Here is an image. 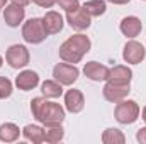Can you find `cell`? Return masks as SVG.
<instances>
[{"label": "cell", "mask_w": 146, "mask_h": 144, "mask_svg": "<svg viewBox=\"0 0 146 144\" xmlns=\"http://www.w3.org/2000/svg\"><path fill=\"white\" fill-rule=\"evenodd\" d=\"M31 112L37 122L44 126L61 124L65 120V108L56 102H48L46 97H36L31 100Z\"/></svg>", "instance_id": "1"}, {"label": "cell", "mask_w": 146, "mask_h": 144, "mask_svg": "<svg viewBox=\"0 0 146 144\" xmlns=\"http://www.w3.org/2000/svg\"><path fill=\"white\" fill-rule=\"evenodd\" d=\"M102 143L104 144H124L126 143V136L119 131V129H106L102 134Z\"/></svg>", "instance_id": "22"}, {"label": "cell", "mask_w": 146, "mask_h": 144, "mask_svg": "<svg viewBox=\"0 0 146 144\" xmlns=\"http://www.w3.org/2000/svg\"><path fill=\"white\" fill-rule=\"evenodd\" d=\"M41 92L46 98H58L63 93V85L56 80H46L41 85Z\"/></svg>", "instance_id": "17"}, {"label": "cell", "mask_w": 146, "mask_h": 144, "mask_svg": "<svg viewBox=\"0 0 146 144\" xmlns=\"http://www.w3.org/2000/svg\"><path fill=\"white\" fill-rule=\"evenodd\" d=\"M7 5V0H0V9H3Z\"/></svg>", "instance_id": "29"}, {"label": "cell", "mask_w": 146, "mask_h": 144, "mask_svg": "<svg viewBox=\"0 0 146 144\" xmlns=\"http://www.w3.org/2000/svg\"><path fill=\"white\" fill-rule=\"evenodd\" d=\"M24 15H26L24 7L15 5V3L5 5V9H3V20L9 27H19V24L24 20Z\"/></svg>", "instance_id": "10"}, {"label": "cell", "mask_w": 146, "mask_h": 144, "mask_svg": "<svg viewBox=\"0 0 146 144\" xmlns=\"http://www.w3.org/2000/svg\"><path fill=\"white\" fill-rule=\"evenodd\" d=\"M121 32L124 34L126 37H136L139 36V32L143 31V24H141V20L138 19V17H134V15H127V17H124L122 20H121Z\"/></svg>", "instance_id": "14"}, {"label": "cell", "mask_w": 146, "mask_h": 144, "mask_svg": "<svg viewBox=\"0 0 146 144\" xmlns=\"http://www.w3.org/2000/svg\"><path fill=\"white\" fill-rule=\"evenodd\" d=\"M131 92V83H122V81H112L107 80V83L104 85V98L109 100L112 104H117L121 100H124Z\"/></svg>", "instance_id": "5"}, {"label": "cell", "mask_w": 146, "mask_h": 144, "mask_svg": "<svg viewBox=\"0 0 146 144\" xmlns=\"http://www.w3.org/2000/svg\"><path fill=\"white\" fill-rule=\"evenodd\" d=\"M90 39L85 36V34H75L70 36L61 46H60V58L65 61V63H80L82 58L90 51Z\"/></svg>", "instance_id": "2"}, {"label": "cell", "mask_w": 146, "mask_h": 144, "mask_svg": "<svg viewBox=\"0 0 146 144\" xmlns=\"http://www.w3.org/2000/svg\"><path fill=\"white\" fill-rule=\"evenodd\" d=\"M22 37L29 44H41L48 37V32L44 29V24H42V19H39V17L29 19L22 26Z\"/></svg>", "instance_id": "3"}, {"label": "cell", "mask_w": 146, "mask_h": 144, "mask_svg": "<svg viewBox=\"0 0 146 144\" xmlns=\"http://www.w3.org/2000/svg\"><path fill=\"white\" fill-rule=\"evenodd\" d=\"M145 2H146V0H145Z\"/></svg>", "instance_id": "32"}, {"label": "cell", "mask_w": 146, "mask_h": 144, "mask_svg": "<svg viewBox=\"0 0 146 144\" xmlns=\"http://www.w3.org/2000/svg\"><path fill=\"white\" fill-rule=\"evenodd\" d=\"M146 56V49L145 46L138 41H129L126 46H124V51H122V59L129 65H138L145 59Z\"/></svg>", "instance_id": "8"}, {"label": "cell", "mask_w": 146, "mask_h": 144, "mask_svg": "<svg viewBox=\"0 0 146 144\" xmlns=\"http://www.w3.org/2000/svg\"><path fill=\"white\" fill-rule=\"evenodd\" d=\"M21 136V129L12 124V122H5L0 126V141L2 143H14L17 141Z\"/></svg>", "instance_id": "16"}, {"label": "cell", "mask_w": 146, "mask_h": 144, "mask_svg": "<svg viewBox=\"0 0 146 144\" xmlns=\"http://www.w3.org/2000/svg\"><path fill=\"white\" fill-rule=\"evenodd\" d=\"M82 7L88 12L90 17H99V15H102V14L106 12V9H107V5H106L104 0H88V2H85Z\"/></svg>", "instance_id": "21"}, {"label": "cell", "mask_w": 146, "mask_h": 144, "mask_svg": "<svg viewBox=\"0 0 146 144\" xmlns=\"http://www.w3.org/2000/svg\"><path fill=\"white\" fill-rule=\"evenodd\" d=\"M136 139H138V143L146 144V127H141V129L138 131V134H136Z\"/></svg>", "instance_id": "26"}, {"label": "cell", "mask_w": 146, "mask_h": 144, "mask_svg": "<svg viewBox=\"0 0 146 144\" xmlns=\"http://www.w3.org/2000/svg\"><path fill=\"white\" fill-rule=\"evenodd\" d=\"M29 58H31V56H29V51H27V48L22 46V44H14V46H10V48L7 49V53H5V59H7L9 66H10V68H15V70L27 66V65H29Z\"/></svg>", "instance_id": "6"}, {"label": "cell", "mask_w": 146, "mask_h": 144, "mask_svg": "<svg viewBox=\"0 0 146 144\" xmlns=\"http://www.w3.org/2000/svg\"><path fill=\"white\" fill-rule=\"evenodd\" d=\"M78 68L75 66V65H70V63H58L56 66H54V70H53V76H54V80L56 81H60L61 85H73L75 81H76V78H78Z\"/></svg>", "instance_id": "7"}, {"label": "cell", "mask_w": 146, "mask_h": 144, "mask_svg": "<svg viewBox=\"0 0 146 144\" xmlns=\"http://www.w3.org/2000/svg\"><path fill=\"white\" fill-rule=\"evenodd\" d=\"M56 3L63 10H66V12H73V10H76L80 7V2L78 0H56Z\"/></svg>", "instance_id": "24"}, {"label": "cell", "mask_w": 146, "mask_h": 144, "mask_svg": "<svg viewBox=\"0 0 146 144\" xmlns=\"http://www.w3.org/2000/svg\"><path fill=\"white\" fill-rule=\"evenodd\" d=\"M42 24H44V29H46L48 34H58L63 29V17H61L60 12L49 10V12L44 14Z\"/></svg>", "instance_id": "15"}, {"label": "cell", "mask_w": 146, "mask_h": 144, "mask_svg": "<svg viewBox=\"0 0 146 144\" xmlns=\"http://www.w3.org/2000/svg\"><path fill=\"white\" fill-rule=\"evenodd\" d=\"M65 137V131L61 127V124H51V126H44V141L49 144L60 143Z\"/></svg>", "instance_id": "18"}, {"label": "cell", "mask_w": 146, "mask_h": 144, "mask_svg": "<svg viewBox=\"0 0 146 144\" xmlns=\"http://www.w3.org/2000/svg\"><path fill=\"white\" fill-rule=\"evenodd\" d=\"M131 78H133V71L124 66V65H117L114 66L109 73V78L107 80H112V81H122V83H131Z\"/></svg>", "instance_id": "19"}, {"label": "cell", "mask_w": 146, "mask_h": 144, "mask_svg": "<svg viewBox=\"0 0 146 144\" xmlns=\"http://www.w3.org/2000/svg\"><path fill=\"white\" fill-rule=\"evenodd\" d=\"M143 120H145V122H146V107L143 108Z\"/></svg>", "instance_id": "30"}, {"label": "cell", "mask_w": 146, "mask_h": 144, "mask_svg": "<svg viewBox=\"0 0 146 144\" xmlns=\"http://www.w3.org/2000/svg\"><path fill=\"white\" fill-rule=\"evenodd\" d=\"M12 3L21 5V7H26V5H29V3H31V0H12Z\"/></svg>", "instance_id": "27"}, {"label": "cell", "mask_w": 146, "mask_h": 144, "mask_svg": "<svg viewBox=\"0 0 146 144\" xmlns=\"http://www.w3.org/2000/svg\"><path fill=\"white\" fill-rule=\"evenodd\" d=\"M90 15L83 7H78L73 12H66V20L75 31H85L90 27Z\"/></svg>", "instance_id": "9"}, {"label": "cell", "mask_w": 146, "mask_h": 144, "mask_svg": "<svg viewBox=\"0 0 146 144\" xmlns=\"http://www.w3.org/2000/svg\"><path fill=\"white\" fill-rule=\"evenodd\" d=\"M33 2L39 7H42V9H51L56 3V0H33Z\"/></svg>", "instance_id": "25"}, {"label": "cell", "mask_w": 146, "mask_h": 144, "mask_svg": "<svg viewBox=\"0 0 146 144\" xmlns=\"http://www.w3.org/2000/svg\"><path fill=\"white\" fill-rule=\"evenodd\" d=\"M12 95V81L5 76H0V98H9Z\"/></svg>", "instance_id": "23"}, {"label": "cell", "mask_w": 146, "mask_h": 144, "mask_svg": "<svg viewBox=\"0 0 146 144\" xmlns=\"http://www.w3.org/2000/svg\"><path fill=\"white\" fill-rule=\"evenodd\" d=\"M22 134H24V137H26L27 141H33L34 144L44 143V129L39 127V126H33V124L26 126V127L22 129Z\"/></svg>", "instance_id": "20"}, {"label": "cell", "mask_w": 146, "mask_h": 144, "mask_svg": "<svg viewBox=\"0 0 146 144\" xmlns=\"http://www.w3.org/2000/svg\"><path fill=\"white\" fill-rule=\"evenodd\" d=\"M110 3H114V5H124V3H129L131 0H109Z\"/></svg>", "instance_id": "28"}, {"label": "cell", "mask_w": 146, "mask_h": 144, "mask_svg": "<svg viewBox=\"0 0 146 144\" xmlns=\"http://www.w3.org/2000/svg\"><path fill=\"white\" fill-rule=\"evenodd\" d=\"M114 117L121 124H134L139 117V105L134 100L124 98V100L117 102L115 110H114Z\"/></svg>", "instance_id": "4"}, {"label": "cell", "mask_w": 146, "mask_h": 144, "mask_svg": "<svg viewBox=\"0 0 146 144\" xmlns=\"http://www.w3.org/2000/svg\"><path fill=\"white\" fill-rule=\"evenodd\" d=\"M2 65H3V58L0 56V68H2Z\"/></svg>", "instance_id": "31"}, {"label": "cell", "mask_w": 146, "mask_h": 144, "mask_svg": "<svg viewBox=\"0 0 146 144\" xmlns=\"http://www.w3.org/2000/svg\"><path fill=\"white\" fill-rule=\"evenodd\" d=\"M83 73L87 78L94 80V81H104L109 78L110 70L106 66V65H100L97 61H90V63H85L83 66Z\"/></svg>", "instance_id": "11"}, {"label": "cell", "mask_w": 146, "mask_h": 144, "mask_svg": "<svg viewBox=\"0 0 146 144\" xmlns=\"http://www.w3.org/2000/svg\"><path fill=\"white\" fill-rule=\"evenodd\" d=\"M65 107L68 112H72V114H78V112H82L83 107H85V98H83V93L80 92V90H68L66 93H65Z\"/></svg>", "instance_id": "12"}, {"label": "cell", "mask_w": 146, "mask_h": 144, "mask_svg": "<svg viewBox=\"0 0 146 144\" xmlns=\"http://www.w3.org/2000/svg\"><path fill=\"white\" fill-rule=\"evenodd\" d=\"M39 85V75L33 70H24L15 78V87L22 92H29Z\"/></svg>", "instance_id": "13"}]
</instances>
